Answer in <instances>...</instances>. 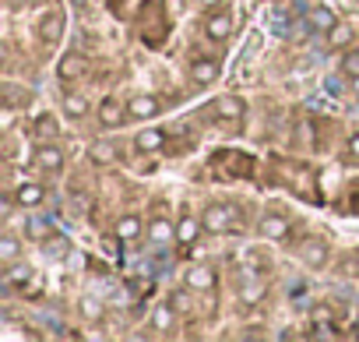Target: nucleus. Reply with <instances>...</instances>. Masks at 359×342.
Segmentation results:
<instances>
[{"mask_svg": "<svg viewBox=\"0 0 359 342\" xmlns=\"http://www.w3.org/2000/svg\"><path fill=\"white\" fill-rule=\"evenodd\" d=\"M32 162H36L39 173H46V177H60V173H64V162H67V152H64L60 141H36Z\"/></svg>", "mask_w": 359, "mask_h": 342, "instance_id": "obj_1", "label": "nucleus"}, {"mask_svg": "<svg viewBox=\"0 0 359 342\" xmlns=\"http://www.w3.org/2000/svg\"><path fill=\"white\" fill-rule=\"evenodd\" d=\"M205 36L212 43H226L233 36V8L229 4H219V8L205 11Z\"/></svg>", "mask_w": 359, "mask_h": 342, "instance_id": "obj_2", "label": "nucleus"}, {"mask_svg": "<svg viewBox=\"0 0 359 342\" xmlns=\"http://www.w3.org/2000/svg\"><path fill=\"white\" fill-rule=\"evenodd\" d=\"M201 223H205V233H229L233 223H236V205L212 202V205L201 212Z\"/></svg>", "mask_w": 359, "mask_h": 342, "instance_id": "obj_3", "label": "nucleus"}, {"mask_svg": "<svg viewBox=\"0 0 359 342\" xmlns=\"http://www.w3.org/2000/svg\"><path fill=\"white\" fill-rule=\"evenodd\" d=\"M158 113H162V99H158V96H151V92H137V96H130V99H127V117H130V120H137V124L155 120Z\"/></svg>", "mask_w": 359, "mask_h": 342, "instance_id": "obj_4", "label": "nucleus"}, {"mask_svg": "<svg viewBox=\"0 0 359 342\" xmlns=\"http://www.w3.org/2000/svg\"><path fill=\"white\" fill-rule=\"evenodd\" d=\"M95 117H99V127H123L130 117H127V103L116 99V96H102L99 106H95Z\"/></svg>", "mask_w": 359, "mask_h": 342, "instance_id": "obj_5", "label": "nucleus"}, {"mask_svg": "<svg viewBox=\"0 0 359 342\" xmlns=\"http://www.w3.org/2000/svg\"><path fill=\"white\" fill-rule=\"evenodd\" d=\"M64 29H67V15H64L60 8H50V11L39 15L36 32H39L43 43H60V39H64Z\"/></svg>", "mask_w": 359, "mask_h": 342, "instance_id": "obj_6", "label": "nucleus"}, {"mask_svg": "<svg viewBox=\"0 0 359 342\" xmlns=\"http://www.w3.org/2000/svg\"><path fill=\"white\" fill-rule=\"evenodd\" d=\"M11 202H15L18 209L32 212V209H39V205L46 202V188H43L39 180H22V184H15V191H11Z\"/></svg>", "mask_w": 359, "mask_h": 342, "instance_id": "obj_7", "label": "nucleus"}, {"mask_svg": "<svg viewBox=\"0 0 359 342\" xmlns=\"http://www.w3.org/2000/svg\"><path fill=\"white\" fill-rule=\"evenodd\" d=\"M299 261H303L306 268H324V265L331 261V247H327V240H320V237H306V240L299 244Z\"/></svg>", "mask_w": 359, "mask_h": 342, "instance_id": "obj_8", "label": "nucleus"}, {"mask_svg": "<svg viewBox=\"0 0 359 342\" xmlns=\"http://www.w3.org/2000/svg\"><path fill=\"white\" fill-rule=\"evenodd\" d=\"M85 71H88V60H85V53H78V50H67V53L57 60V78H60L64 85L78 81Z\"/></svg>", "mask_w": 359, "mask_h": 342, "instance_id": "obj_9", "label": "nucleus"}, {"mask_svg": "<svg viewBox=\"0 0 359 342\" xmlns=\"http://www.w3.org/2000/svg\"><path fill=\"white\" fill-rule=\"evenodd\" d=\"M215 268L212 265H191L187 272H184V286L191 289V293H212L215 289Z\"/></svg>", "mask_w": 359, "mask_h": 342, "instance_id": "obj_10", "label": "nucleus"}, {"mask_svg": "<svg viewBox=\"0 0 359 342\" xmlns=\"http://www.w3.org/2000/svg\"><path fill=\"white\" fill-rule=\"evenodd\" d=\"M289 216L285 212H264L261 216V223H257V233L264 237V240H285L289 237Z\"/></svg>", "mask_w": 359, "mask_h": 342, "instance_id": "obj_11", "label": "nucleus"}, {"mask_svg": "<svg viewBox=\"0 0 359 342\" xmlns=\"http://www.w3.org/2000/svg\"><path fill=\"white\" fill-rule=\"evenodd\" d=\"M162 148H165V131L162 127H141L134 134V152L137 155H155Z\"/></svg>", "mask_w": 359, "mask_h": 342, "instance_id": "obj_12", "label": "nucleus"}, {"mask_svg": "<svg viewBox=\"0 0 359 342\" xmlns=\"http://www.w3.org/2000/svg\"><path fill=\"white\" fill-rule=\"evenodd\" d=\"M219 60H212V57H198L194 64H191V81L198 85V88H208V85H215L219 81Z\"/></svg>", "mask_w": 359, "mask_h": 342, "instance_id": "obj_13", "label": "nucleus"}, {"mask_svg": "<svg viewBox=\"0 0 359 342\" xmlns=\"http://www.w3.org/2000/svg\"><path fill=\"white\" fill-rule=\"evenodd\" d=\"M243 113H247V103L240 96H219L212 103V117L215 120H243Z\"/></svg>", "mask_w": 359, "mask_h": 342, "instance_id": "obj_14", "label": "nucleus"}, {"mask_svg": "<svg viewBox=\"0 0 359 342\" xmlns=\"http://www.w3.org/2000/svg\"><path fill=\"white\" fill-rule=\"evenodd\" d=\"M176 314H180V310H176V307L165 300V303H158V307L151 310V317H148V328H151L155 335H169V331H172V324H176Z\"/></svg>", "mask_w": 359, "mask_h": 342, "instance_id": "obj_15", "label": "nucleus"}, {"mask_svg": "<svg viewBox=\"0 0 359 342\" xmlns=\"http://www.w3.org/2000/svg\"><path fill=\"white\" fill-rule=\"evenodd\" d=\"M201 230H205V223H201V219H194L191 212H184V216L176 219V244H184V247L198 244Z\"/></svg>", "mask_w": 359, "mask_h": 342, "instance_id": "obj_16", "label": "nucleus"}, {"mask_svg": "<svg viewBox=\"0 0 359 342\" xmlns=\"http://www.w3.org/2000/svg\"><path fill=\"white\" fill-rule=\"evenodd\" d=\"M148 240H151L155 247L172 244V240H176V223H169L165 216H155V219L148 223Z\"/></svg>", "mask_w": 359, "mask_h": 342, "instance_id": "obj_17", "label": "nucleus"}, {"mask_svg": "<svg viewBox=\"0 0 359 342\" xmlns=\"http://www.w3.org/2000/svg\"><path fill=\"white\" fill-rule=\"evenodd\" d=\"M88 159H92L95 166H113V162L120 159V148H116L113 141L99 138V141H92V145H88Z\"/></svg>", "mask_w": 359, "mask_h": 342, "instance_id": "obj_18", "label": "nucleus"}, {"mask_svg": "<svg viewBox=\"0 0 359 342\" xmlns=\"http://www.w3.org/2000/svg\"><path fill=\"white\" fill-rule=\"evenodd\" d=\"M113 233H116V240H137L141 233H148V226L141 223V216H120L116 219V226H113Z\"/></svg>", "mask_w": 359, "mask_h": 342, "instance_id": "obj_19", "label": "nucleus"}, {"mask_svg": "<svg viewBox=\"0 0 359 342\" xmlns=\"http://www.w3.org/2000/svg\"><path fill=\"white\" fill-rule=\"evenodd\" d=\"M32 134H36V141H60V124H57V117H53V113L36 117Z\"/></svg>", "mask_w": 359, "mask_h": 342, "instance_id": "obj_20", "label": "nucleus"}, {"mask_svg": "<svg viewBox=\"0 0 359 342\" xmlns=\"http://www.w3.org/2000/svg\"><path fill=\"white\" fill-rule=\"evenodd\" d=\"M88 110H92V103H88L85 92H67V96H64V113H67L71 120H85Z\"/></svg>", "mask_w": 359, "mask_h": 342, "instance_id": "obj_21", "label": "nucleus"}, {"mask_svg": "<svg viewBox=\"0 0 359 342\" xmlns=\"http://www.w3.org/2000/svg\"><path fill=\"white\" fill-rule=\"evenodd\" d=\"M18 258H22V237L4 233L0 237V265H15Z\"/></svg>", "mask_w": 359, "mask_h": 342, "instance_id": "obj_22", "label": "nucleus"}, {"mask_svg": "<svg viewBox=\"0 0 359 342\" xmlns=\"http://www.w3.org/2000/svg\"><path fill=\"white\" fill-rule=\"evenodd\" d=\"M324 36H327V43H331V46H341V50L355 39V32H352V25H348V22H334Z\"/></svg>", "mask_w": 359, "mask_h": 342, "instance_id": "obj_23", "label": "nucleus"}, {"mask_svg": "<svg viewBox=\"0 0 359 342\" xmlns=\"http://www.w3.org/2000/svg\"><path fill=\"white\" fill-rule=\"evenodd\" d=\"M78 310H81L85 321H102V314H106V307H102L99 296H81L78 300Z\"/></svg>", "mask_w": 359, "mask_h": 342, "instance_id": "obj_24", "label": "nucleus"}, {"mask_svg": "<svg viewBox=\"0 0 359 342\" xmlns=\"http://www.w3.org/2000/svg\"><path fill=\"white\" fill-rule=\"evenodd\" d=\"M25 103H32V88H18L4 81V106H25Z\"/></svg>", "mask_w": 359, "mask_h": 342, "instance_id": "obj_25", "label": "nucleus"}, {"mask_svg": "<svg viewBox=\"0 0 359 342\" xmlns=\"http://www.w3.org/2000/svg\"><path fill=\"white\" fill-rule=\"evenodd\" d=\"M338 71H341L345 78H352V74H359V50H352V46H345V50H341V57H338Z\"/></svg>", "mask_w": 359, "mask_h": 342, "instance_id": "obj_26", "label": "nucleus"}, {"mask_svg": "<svg viewBox=\"0 0 359 342\" xmlns=\"http://www.w3.org/2000/svg\"><path fill=\"white\" fill-rule=\"evenodd\" d=\"M43 251H46V258H64V254L71 251V244H67V237H64V233H57V237H46Z\"/></svg>", "mask_w": 359, "mask_h": 342, "instance_id": "obj_27", "label": "nucleus"}, {"mask_svg": "<svg viewBox=\"0 0 359 342\" xmlns=\"http://www.w3.org/2000/svg\"><path fill=\"white\" fill-rule=\"evenodd\" d=\"M29 279H32V268H22V265H8V272H4L8 286H25Z\"/></svg>", "mask_w": 359, "mask_h": 342, "instance_id": "obj_28", "label": "nucleus"}, {"mask_svg": "<svg viewBox=\"0 0 359 342\" xmlns=\"http://www.w3.org/2000/svg\"><path fill=\"white\" fill-rule=\"evenodd\" d=\"M310 22H313V25H317L320 32H327V29H331V25L338 22V15H331L327 8H313V11H310Z\"/></svg>", "mask_w": 359, "mask_h": 342, "instance_id": "obj_29", "label": "nucleus"}, {"mask_svg": "<svg viewBox=\"0 0 359 342\" xmlns=\"http://www.w3.org/2000/svg\"><path fill=\"white\" fill-rule=\"evenodd\" d=\"M331 321H334V310H331L327 303L310 307V324H331Z\"/></svg>", "mask_w": 359, "mask_h": 342, "instance_id": "obj_30", "label": "nucleus"}, {"mask_svg": "<svg viewBox=\"0 0 359 342\" xmlns=\"http://www.w3.org/2000/svg\"><path fill=\"white\" fill-rule=\"evenodd\" d=\"M184 289H187V286H184ZM184 289L169 293V303H172V307H176L180 314H184V310H191V300H187V293H184Z\"/></svg>", "mask_w": 359, "mask_h": 342, "instance_id": "obj_31", "label": "nucleus"}, {"mask_svg": "<svg viewBox=\"0 0 359 342\" xmlns=\"http://www.w3.org/2000/svg\"><path fill=\"white\" fill-rule=\"evenodd\" d=\"M345 159H348L352 166H359V131L348 138V145H345Z\"/></svg>", "mask_w": 359, "mask_h": 342, "instance_id": "obj_32", "label": "nucleus"}, {"mask_svg": "<svg viewBox=\"0 0 359 342\" xmlns=\"http://www.w3.org/2000/svg\"><path fill=\"white\" fill-rule=\"evenodd\" d=\"M261 293H264L261 286H243V303H257V300H261Z\"/></svg>", "mask_w": 359, "mask_h": 342, "instance_id": "obj_33", "label": "nucleus"}, {"mask_svg": "<svg viewBox=\"0 0 359 342\" xmlns=\"http://www.w3.org/2000/svg\"><path fill=\"white\" fill-rule=\"evenodd\" d=\"M32 0H8V8H15V11H22V8H29Z\"/></svg>", "mask_w": 359, "mask_h": 342, "instance_id": "obj_34", "label": "nucleus"}, {"mask_svg": "<svg viewBox=\"0 0 359 342\" xmlns=\"http://www.w3.org/2000/svg\"><path fill=\"white\" fill-rule=\"evenodd\" d=\"M348 88H352V96H359V74H352V78H348Z\"/></svg>", "mask_w": 359, "mask_h": 342, "instance_id": "obj_35", "label": "nucleus"}, {"mask_svg": "<svg viewBox=\"0 0 359 342\" xmlns=\"http://www.w3.org/2000/svg\"><path fill=\"white\" fill-rule=\"evenodd\" d=\"M205 8H219V4H226V0H201Z\"/></svg>", "mask_w": 359, "mask_h": 342, "instance_id": "obj_36", "label": "nucleus"}, {"mask_svg": "<svg viewBox=\"0 0 359 342\" xmlns=\"http://www.w3.org/2000/svg\"><path fill=\"white\" fill-rule=\"evenodd\" d=\"M71 4H74V8H85V4H88V0H71Z\"/></svg>", "mask_w": 359, "mask_h": 342, "instance_id": "obj_37", "label": "nucleus"}]
</instances>
